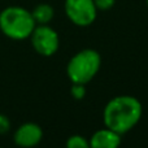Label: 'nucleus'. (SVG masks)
I'll return each mask as SVG.
<instances>
[{"label": "nucleus", "mask_w": 148, "mask_h": 148, "mask_svg": "<svg viewBox=\"0 0 148 148\" xmlns=\"http://www.w3.org/2000/svg\"><path fill=\"white\" fill-rule=\"evenodd\" d=\"M146 4H147V7H148V0H146Z\"/></svg>", "instance_id": "nucleus-13"}, {"label": "nucleus", "mask_w": 148, "mask_h": 148, "mask_svg": "<svg viewBox=\"0 0 148 148\" xmlns=\"http://www.w3.org/2000/svg\"><path fill=\"white\" fill-rule=\"evenodd\" d=\"M36 23L31 10L20 5H9L0 12V31L12 40L29 39Z\"/></svg>", "instance_id": "nucleus-2"}, {"label": "nucleus", "mask_w": 148, "mask_h": 148, "mask_svg": "<svg viewBox=\"0 0 148 148\" xmlns=\"http://www.w3.org/2000/svg\"><path fill=\"white\" fill-rule=\"evenodd\" d=\"M64 9L70 22L79 27L92 25L97 16L94 0H65Z\"/></svg>", "instance_id": "nucleus-4"}, {"label": "nucleus", "mask_w": 148, "mask_h": 148, "mask_svg": "<svg viewBox=\"0 0 148 148\" xmlns=\"http://www.w3.org/2000/svg\"><path fill=\"white\" fill-rule=\"evenodd\" d=\"M31 14H33L36 25H48L55 17V9L52 5L47 4V3H40L34 7V9L31 10Z\"/></svg>", "instance_id": "nucleus-8"}, {"label": "nucleus", "mask_w": 148, "mask_h": 148, "mask_svg": "<svg viewBox=\"0 0 148 148\" xmlns=\"http://www.w3.org/2000/svg\"><path fill=\"white\" fill-rule=\"evenodd\" d=\"M101 66V56L96 49L84 48L73 55L66 65V75L72 83L87 84L95 78Z\"/></svg>", "instance_id": "nucleus-3"}, {"label": "nucleus", "mask_w": 148, "mask_h": 148, "mask_svg": "<svg viewBox=\"0 0 148 148\" xmlns=\"http://www.w3.org/2000/svg\"><path fill=\"white\" fill-rule=\"evenodd\" d=\"M43 139V130L35 122H25L14 130L13 142L21 148H33Z\"/></svg>", "instance_id": "nucleus-6"}, {"label": "nucleus", "mask_w": 148, "mask_h": 148, "mask_svg": "<svg viewBox=\"0 0 148 148\" xmlns=\"http://www.w3.org/2000/svg\"><path fill=\"white\" fill-rule=\"evenodd\" d=\"M117 0H94L97 10H109L114 7Z\"/></svg>", "instance_id": "nucleus-11"}, {"label": "nucleus", "mask_w": 148, "mask_h": 148, "mask_svg": "<svg viewBox=\"0 0 148 148\" xmlns=\"http://www.w3.org/2000/svg\"><path fill=\"white\" fill-rule=\"evenodd\" d=\"M10 130V121L5 114L0 113V135L7 134Z\"/></svg>", "instance_id": "nucleus-12"}, {"label": "nucleus", "mask_w": 148, "mask_h": 148, "mask_svg": "<svg viewBox=\"0 0 148 148\" xmlns=\"http://www.w3.org/2000/svg\"><path fill=\"white\" fill-rule=\"evenodd\" d=\"M66 148H91L90 147V140L87 138H84L83 135H79V134H75V135H72L68 138L66 144H65Z\"/></svg>", "instance_id": "nucleus-9"}, {"label": "nucleus", "mask_w": 148, "mask_h": 148, "mask_svg": "<svg viewBox=\"0 0 148 148\" xmlns=\"http://www.w3.org/2000/svg\"><path fill=\"white\" fill-rule=\"evenodd\" d=\"M0 148H1V147H0Z\"/></svg>", "instance_id": "nucleus-14"}, {"label": "nucleus", "mask_w": 148, "mask_h": 148, "mask_svg": "<svg viewBox=\"0 0 148 148\" xmlns=\"http://www.w3.org/2000/svg\"><path fill=\"white\" fill-rule=\"evenodd\" d=\"M143 114V107L139 99L131 95H120L107 103L103 110L104 126L118 133H129L139 123Z\"/></svg>", "instance_id": "nucleus-1"}, {"label": "nucleus", "mask_w": 148, "mask_h": 148, "mask_svg": "<svg viewBox=\"0 0 148 148\" xmlns=\"http://www.w3.org/2000/svg\"><path fill=\"white\" fill-rule=\"evenodd\" d=\"M88 140L91 148H118L121 144V135L110 129L104 127L95 131Z\"/></svg>", "instance_id": "nucleus-7"}, {"label": "nucleus", "mask_w": 148, "mask_h": 148, "mask_svg": "<svg viewBox=\"0 0 148 148\" xmlns=\"http://www.w3.org/2000/svg\"><path fill=\"white\" fill-rule=\"evenodd\" d=\"M70 94L75 100H82L87 94L86 90V84L82 83H73L72 84V90H70Z\"/></svg>", "instance_id": "nucleus-10"}, {"label": "nucleus", "mask_w": 148, "mask_h": 148, "mask_svg": "<svg viewBox=\"0 0 148 148\" xmlns=\"http://www.w3.org/2000/svg\"><path fill=\"white\" fill-rule=\"evenodd\" d=\"M29 39L35 52L42 56L49 57L59 51V34L49 25H36Z\"/></svg>", "instance_id": "nucleus-5"}]
</instances>
